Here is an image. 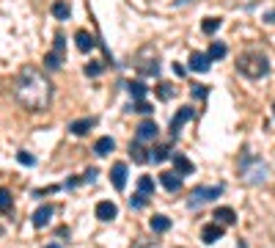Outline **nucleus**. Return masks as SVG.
I'll list each match as a JSON object with an SVG mask.
<instances>
[{
	"label": "nucleus",
	"instance_id": "1",
	"mask_svg": "<svg viewBox=\"0 0 275 248\" xmlns=\"http://www.w3.org/2000/svg\"><path fill=\"white\" fill-rule=\"evenodd\" d=\"M14 97L25 111H47L52 99V86L36 66H22L14 80Z\"/></svg>",
	"mask_w": 275,
	"mask_h": 248
},
{
	"label": "nucleus",
	"instance_id": "2",
	"mask_svg": "<svg viewBox=\"0 0 275 248\" xmlns=\"http://www.w3.org/2000/svg\"><path fill=\"white\" fill-rule=\"evenodd\" d=\"M237 69L242 72L245 77L259 80V77H264L267 72H270V61H267L264 52H259V50H248V52H242V56L237 58Z\"/></svg>",
	"mask_w": 275,
	"mask_h": 248
},
{
	"label": "nucleus",
	"instance_id": "3",
	"mask_svg": "<svg viewBox=\"0 0 275 248\" xmlns=\"http://www.w3.org/2000/svg\"><path fill=\"white\" fill-rule=\"evenodd\" d=\"M239 179H245V182H251V185H261L267 179L264 160H259L253 155H245L242 160H239Z\"/></svg>",
	"mask_w": 275,
	"mask_h": 248
},
{
	"label": "nucleus",
	"instance_id": "4",
	"mask_svg": "<svg viewBox=\"0 0 275 248\" xmlns=\"http://www.w3.org/2000/svg\"><path fill=\"white\" fill-rule=\"evenodd\" d=\"M218 196H223V185H201V187H196V190L190 193L187 207H190V210H196V207L206 204V202H215Z\"/></svg>",
	"mask_w": 275,
	"mask_h": 248
},
{
	"label": "nucleus",
	"instance_id": "5",
	"mask_svg": "<svg viewBox=\"0 0 275 248\" xmlns=\"http://www.w3.org/2000/svg\"><path fill=\"white\" fill-rule=\"evenodd\" d=\"M193 116H196V108H190V105L179 108V111H176V116L171 119V135L176 138V135H179V130H182V127H185L187 122H190Z\"/></svg>",
	"mask_w": 275,
	"mask_h": 248
},
{
	"label": "nucleus",
	"instance_id": "6",
	"mask_svg": "<svg viewBox=\"0 0 275 248\" xmlns=\"http://www.w3.org/2000/svg\"><path fill=\"white\" fill-rule=\"evenodd\" d=\"M209 56L206 52H193L190 61H187V69L190 72H198V75H204V72H209Z\"/></svg>",
	"mask_w": 275,
	"mask_h": 248
},
{
	"label": "nucleus",
	"instance_id": "7",
	"mask_svg": "<svg viewBox=\"0 0 275 248\" xmlns=\"http://www.w3.org/2000/svg\"><path fill=\"white\" fill-rule=\"evenodd\" d=\"M157 135H160V127H157V122L146 119V122H140V124H138V132H135V138H138V141H154Z\"/></svg>",
	"mask_w": 275,
	"mask_h": 248
},
{
	"label": "nucleus",
	"instance_id": "8",
	"mask_svg": "<svg viewBox=\"0 0 275 248\" xmlns=\"http://www.w3.org/2000/svg\"><path fill=\"white\" fill-rule=\"evenodd\" d=\"M223 237V224H206L204 229H201V240H204L206 245H212V243H218V240Z\"/></svg>",
	"mask_w": 275,
	"mask_h": 248
},
{
	"label": "nucleus",
	"instance_id": "9",
	"mask_svg": "<svg viewBox=\"0 0 275 248\" xmlns=\"http://www.w3.org/2000/svg\"><path fill=\"white\" fill-rule=\"evenodd\" d=\"M160 182H163V187L168 193H179V190H182V177H179L176 171H163V174H160Z\"/></svg>",
	"mask_w": 275,
	"mask_h": 248
},
{
	"label": "nucleus",
	"instance_id": "10",
	"mask_svg": "<svg viewBox=\"0 0 275 248\" xmlns=\"http://www.w3.org/2000/svg\"><path fill=\"white\" fill-rule=\"evenodd\" d=\"M110 182L116 190H124L127 187V163H113L110 169Z\"/></svg>",
	"mask_w": 275,
	"mask_h": 248
},
{
	"label": "nucleus",
	"instance_id": "11",
	"mask_svg": "<svg viewBox=\"0 0 275 248\" xmlns=\"http://www.w3.org/2000/svg\"><path fill=\"white\" fill-rule=\"evenodd\" d=\"M116 215H118V207L113 204V202H107V199H105V202L97 204V218L99 221H105V224H107V221H113Z\"/></svg>",
	"mask_w": 275,
	"mask_h": 248
},
{
	"label": "nucleus",
	"instance_id": "12",
	"mask_svg": "<svg viewBox=\"0 0 275 248\" xmlns=\"http://www.w3.org/2000/svg\"><path fill=\"white\" fill-rule=\"evenodd\" d=\"M171 160H173V166H176V174H179V177H190V174H196V166H193L185 155H173Z\"/></svg>",
	"mask_w": 275,
	"mask_h": 248
},
{
	"label": "nucleus",
	"instance_id": "13",
	"mask_svg": "<svg viewBox=\"0 0 275 248\" xmlns=\"http://www.w3.org/2000/svg\"><path fill=\"white\" fill-rule=\"evenodd\" d=\"M52 207L50 204H44V207H39L36 212H33V226H36V229H42V226H47L50 224V218H52Z\"/></svg>",
	"mask_w": 275,
	"mask_h": 248
},
{
	"label": "nucleus",
	"instance_id": "14",
	"mask_svg": "<svg viewBox=\"0 0 275 248\" xmlns=\"http://www.w3.org/2000/svg\"><path fill=\"white\" fill-rule=\"evenodd\" d=\"M138 66V72L143 77H157L160 75V64H157V58H151V61H143V58H140V61L135 64Z\"/></svg>",
	"mask_w": 275,
	"mask_h": 248
},
{
	"label": "nucleus",
	"instance_id": "15",
	"mask_svg": "<svg viewBox=\"0 0 275 248\" xmlns=\"http://www.w3.org/2000/svg\"><path fill=\"white\" fill-rule=\"evenodd\" d=\"M75 42H77V50L80 52H88V50H94L97 47V42H94V36L88 31H77L75 33Z\"/></svg>",
	"mask_w": 275,
	"mask_h": 248
},
{
	"label": "nucleus",
	"instance_id": "16",
	"mask_svg": "<svg viewBox=\"0 0 275 248\" xmlns=\"http://www.w3.org/2000/svg\"><path fill=\"white\" fill-rule=\"evenodd\" d=\"M116 149V141H113L110 135H105V138H99L97 144H94V155H99V157H105V155H110V152Z\"/></svg>",
	"mask_w": 275,
	"mask_h": 248
},
{
	"label": "nucleus",
	"instance_id": "17",
	"mask_svg": "<svg viewBox=\"0 0 275 248\" xmlns=\"http://www.w3.org/2000/svg\"><path fill=\"white\" fill-rule=\"evenodd\" d=\"M212 218H218V224H223V226H231L234 221H237V212H234L231 207H218Z\"/></svg>",
	"mask_w": 275,
	"mask_h": 248
},
{
	"label": "nucleus",
	"instance_id": "18",
	"mask_svg": "<svg viewBox=\"0 0 275 248\" xmlns=\"http://www.w3.org/2000/svg\"><path fill=\"white\" fill-rule=\"evenodd\" d=\"M94 124H97L94 119H77V122L69 124V132H72V135H85V132H88Z\"/></svg>",
	"mask_w": 275,
	"mask_h": 248
},
{
	"label": "nucleus",
	"instance_id": "19",
	"mask_svg": "<svg viewBox=\"0 0 275 248\" xmlns=\"http://www.w3.org/2000/svg\"><path fill=\"white\" fill-rule=\"evenodd\" d=\"M149 226H151L154 234H163V232L171 229V218H168V215H154V218L149 221Z\"/></svg>",
	"mask_w": 275,
	"mask_h": 248
},
{
	"label": "nucleus",
	"instance_id": "20",
	"mask_svg": "<svg viewBox=\"0 0 275 248\" xmlns=\"http://www.w3.org/2000/svg\"><path fill=\"white\" fill-rule=\"evenodd\" d=\"M130 155H132V160H135V163H149V160H151V155H146V149L140 146V141L130 144Z\"/></svg>",
	"mask_w": 275,
	"mask_h": 248
},
{
	"label": "nucleus",
	"instance_id": "21",
	"mask_svg": "<svg viewBox=\"0 0 275 248\" xmlns=\"http://www.w3.org/2000/svg\"><path fill=\"white\" fill-rule=\"evenodd\" d=\"M52 17H55V19H69V17H72V9H69V3H64V0L52 3Z\"/></svg>",
	"mask_w": 275,
	"mask_h": 248
},
{
	"label": "nucleus",
	"instance_id": "22",
	"mask_svg": "<svg viewBox=\"0 0 275 248\" xmlns=\"http://www.w3.org/2000/svg\"><path fill=\"white\" fill-rule=\"evenodd\" d=\"M127 89H130V94H132V99H135V102H140V99H146V91H149L143 83H140V80H135V83H130Z\"/></svg>",
	"mask_w": 275,
	"mask_h": 248
},
{
	"label": "nucleus",
	"instance_id": "23",
	"mask_svg": "<svg viewBox=\"0 0 275 248\" xmlns=\"http://www.w3.org/2000/svg\"><path fill=\"white\" fill-rule=\"evenodd\" d=\"M226 44H220V42H212V47H209V52H206V56H209V61H220V58H226Z\"/></svg>",
	"mask_w": 275,
	"mask_h": 248
},
{
	"label": "nucleus",
	"instance_id": "24",
	"mask_svg": "<svg viewBox=\"0 0 275 248\" xmlns=\"http://www.w3.org/2000/svg\"><path fill=\"white\" fill-rule=\"evenodd\" d=\"M61 64H64V56H58L55 50L44 56V66H47V69H61Z\"/></svg>",
	"mask_w": 275,
	"mask_h": 248
},
{
	"label": "nucleus",
	"instance_id": "25",
	"mask_svg": "<svg viewBox=\"0 0 275 248\" xmlns=\"http://www.w3.org/2000/svg\"><path fill=\"white\" fill-rule=\"evenodd\" d=\"M138 193H143V196H151V193H154V179H151V177H140V179H138Z\"/></svg>",
	"mask_w": 275,
	"mask_h": 248
},
{
	"label": "nucleus",
	"instance_id": "26",
	"mask_svg": "<svg viewBox=\"0 0 275 248\" xmlns=\"http://www.w3.org/2000/svg\"><path fill=\"white\" fill-rule=\"evenodd\" d=\"M168 157H173V155H171V146H157V149L151 152V160H154V163H165Z\"/></svg>",
	"mask_w": 275,
	"mask_h": 248
},
{
	"label": "nucleus",
	"instance_id": "27",
	"mask_svg": "<svg viewBox=\"0 0 275 248\" xmlns=\"http://www.w3.org/2000/svg\"><path fill=\"white\" fill-rule=\"evenodd\" d=\"M11 207H14V199H11V193L6 190V187H0V210L9 212Z\"/></svg>",
	"mask_w": 275,
	"mask_h": 248
},
{
	"label": "nucleus",
	"instance_id": "28",
	"mask_svg": "<svg viewBox=\"0 0 275 248\" xmlns=\"http://www.w3.org/2000/svg\"><path fill=\"white\" fill-rule=\"evenodd\" d=\"M201 28H204V33H206V36H212V33H215V31L220 28V19H218V17H206V19H204V25H201Z\"/></svg>",
	"mask_w": 275,
	"mask_h": 248
},
{
	"label": "nucleus",
	"instance_id": "29",
	"mask_svg": "<svg viewBox=\"0 0 275 248\" xmlns=\"http://www.w3.org/2000/svg\"><path fill=\"white\" fill-rule=\"evenodd\" d=\"M102 69H105L102 61H91L88 66H85V75H88V77H97V75H102Z\"/></svg>",
	"mask_w": 275,
	"mask_h": 248
},
{
	"label": "nucleus",
	"instance_id": "30",
	"mask_svg": "<svg viewBox=\"0 0 275 248\" xmlns=\"http://www.w3.org/2000/svg\"><path fill=\"white\" fill-rule=\"evenodd\" d=\"M146 202H149V196H143V193H135V196L130 199V207H132V210H143Z\"/></svg>",
	"mask_w": 275,
	"mask_h": 248
},
{
	"label": "nucleus",
	"instance_id": "31",
	"mask_svg": "<svg viewBox=\"0 0 275 248\" xmlns=\"http://www.w3.org/2000/svg\"><path fill=\"white\" fill-rule=\"evenodd\" d=\"M157 91H160V99H171L173 97V86L171 83H160Z\"/></svg>",
	"mask_w": 275,
	"mask_h": 248
},
{
	"label": "nucleus",
	"instance_id": "32",
	"mask_svg": "<svg viewBox=\"0 0 275 248\" xmlns=\"http://www.w3.org/2000/svg\"><path fill=\"white\" fill-rule=\"evenodd\" d=\"M132 111H138V113H143V116H149V113L154 111V105H149L146 99H140V102H135V108Z\"/></svg>",
	"mask_w": 275,
	"mask_h": 248
},
{
	"label": "nucleus",
	"instance_id": "33",
	"mask_svg": "<svg viewBox=\"0 0 275 248\" xmlns=\"http://www.w3.org/2000/svg\"><path fill=\"white\" fill-rule=\"evenodd\" d=\"M17 163H19V166H33V163H36V157L28 155V152H19V155H17Z\"/></svg>",
	"mask_w": 275,
	"mask_h": 248
},
{
	"label": "nucleus",
	"instance_id": "34",
	"mask_svg": "<svg viewBox=\"0 0 275 248\" xmlns=\"http://www.w3.org/2000/svg\"><path fill=\"white\" fill-rule=\"evenodd\" d=\"M64 47H66V42H64V36H61V33H55V44H52V50H55L58 56H64Z\"/></svg>",
	"mask_w": 275,
	"mask_h": 248
},
{
	"label": "nucleus",
	"instance_id": "35",
	"mask_svg": "<svg viewBox=\"0 0 275 248\" xmlns=\"http://www.w3.org/2000/svg\"><path fill=\"white\" fill-rule=\"evenodd\" d=\"M97 174H99L97 169H88V171L83 174V182H94V179H97Z\"/></svg>",
	"mask_w": 275,
	"mask_h": 248
},
{
	"label": "nucleus",
	"instance_id": "36",
	"mask_svg": "<svg viewBox=\"0 0 275 248\" xmlns=\"http://www.w3.org/2000/svg\"><path fill=\"white\" fill-rule=\"evenodd\" d=\"M185 72H187V69H185L182 64H173V75H176V77H185Z\"/></svg>",
	"mask_w": 275,
	"mask_h": 248
},
{
	"label": "nucleus",
	"instance_id": "37",
	"mask_svg": "<svg viewBox=\"0 0 275 248\" xmlns=\"http://www.w3.org/2000/svg\"><path fill=\"white\" fill-rule=\"evenodd\" d=\"M193 97H201V99H204V97H206V89H198V86H193Z\"/></svg>",
	"mask_w": 275,
	"mask_h": 248
},
{
	"label": "nucleus",
	"instance_id": "38",
	"mask_svg": "<svg viewBox=\"0 0 275 248\" xmlns=\"http://www.w3.org/2000/svg\"><path fill=\"white\" fill-rule=\"evenodd\" d=\"M44 248H61V245H58V243H50V245H44Z\"/></svg>",
	"mask_w": 275,
	"mask_h": 248
},
{
	"label": "nucleus",
	"instance_id": "39",
	"mask_svg": "<svg viewBox=\"0 0 275 248\" xmlns=\"http://www.w3.org/2000/svg\"><path fill=\"white\" fill-rule=\"evenodd\" d=\"M176 3H187V0H176Z\"/></svg>",
	"mask_w": 275,
	"mask_h": 248
}]
</instances>
